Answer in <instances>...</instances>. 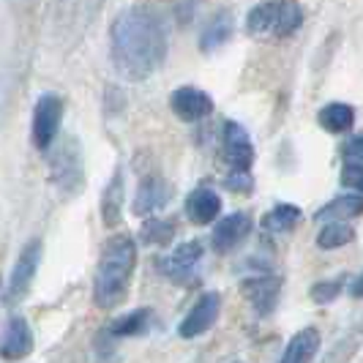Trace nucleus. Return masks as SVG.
Masks as SVG:
<instances>
[{
	"label": "nucleus",
	"mask_w": 363,
	"mask_h": 363,
	"mask_svg": "<svg viewBox=\"0 0 363 363\" xmlns=\"http://www.w3.org/2000/svg\"><path fill=\"white\" fill-rule=\"evenodd\" d=\"M221 147H224V162L230 164L233 172H249L252 169V164H255V145H252L249 131L240 123L230 121L224 126Z\"/></svg>",
	"instance_id": "7"
},
{
	"label": "nucleus",
	"mask_w": 363,
	"mask_h": 363,
	"mask_svg": "<svg viewBox=\"0 0 363 363\" xmlns=\"http://www.w3.org/2000/svg\"><path fill=\"white\" fill-rule=\"evenodd\" d=\"M298 221H301V208H295V205H290V202H281V205L271 208V211L262 216L259 227H262L265 233L279 235V233H290V230H295Z\"/></svg>",
	"instance_id": "18"
},
{
	"label": "nucleus",
	"mask_w": 363,
	"mask_h": 363,
	"mask_svg": "<svg viewBox=\"0 0 363 363\" xmlns=\"http://www.w3.org/2000/svg\"><path fill=\"white\" fill-rule=\"evenodd\" d=\"M60 121H63V101L52 96V93H44L33 107V143L38 150H50L60 131Z\"/></svg>",
	"instance_id": "5"
},
{
	"label": "nucleus",
	"mask_w": 363,
	"mask_h": 363,
	"mask_svg": "<svg viewBox=\"0 0 363 363\" xmlns=\"http://www.w3.org/2000/svg\"><path fill=\"white\" fill-rule=\"evenodd\" d=\"M134 265H137V246L131 235L109 238L93 276V301L99 309H115L118 303L126 301Z\"/></svg>",
	"instance_id": "2"
},
{
	"label": "nucleus",
	"mask_w": 363,
	"mask_h": 363,
	"mask_svg": "<svg viewBox=\"0 0 363 363\" xmlns=\"http://www.w3.org/2000/svg\"><path fill=\"white\" fill-rule=\"evenodd\" d=\"M350 292H352V298H363V273L355 279V284H352V290Z\"/></svg>",
	"instance_id": "28"
},
{
	"label": "nucleus",
	"mask_w": 363,
	"mask_h": 363,
	"mask_svg": "<svg viewBox=\"0 0 363 363\" xmlns=\"http://www.w3.org/2000/svg\"><path fill=\"white\" fill-rule=\"evenodd\" d=\"M200 262H202V243L200 240H189L181 243L172 255L159 259V273L167 276L169 281L178 284H194L200 276Z\"/></svg>",
	"instance_id": "4"
},
{
	"label": "nucleus",
	"mask_w": 363,
	"mask_h": 363,
	"mask_svg": "<svg viewBox=\"0 0 363 363\" xmlns=\"http://www.w3.org/2000/svg\"><path fill=\"white\" fill-rule=\"evenodd\" d=\"M317 121L330 134H345V131L355 126V109L350 107V104H342V101H333V104L320 109Z\"/></svg>",
	"instance_id": "17"
},
{
	"label": "nucleus",
	"mask_w": 363,
	"mask_h": 363,
	"mask_svg": "<svg viewBox=\"0 0 363 363\" xmlns=\"http://www.w3.org/2000/svg\"><path fill=\"white\" fill-rule=\"evenodd\" d=\"M355 240V230L345 224V221H330L323 227V233L317 235V246L320 249H339V246H347Z\"/></svg>",
	"instance_id": "22"
},
{
	"label": "nucleus",
	"mask_w": 363,
	"mask_h": 363,
	"mask_svg": "<svg viewBox=\"0 0 363 363\" xmlns=\"http://www.w3.org/2000/svg\"><path fill=\"white\" fill-rule=\"evenodd\" d=\"M345 159L352 164H363V137H355L345 145Z\"/></svg>",
	"instance_id": "26"
},
{
	"label": "nucleus",
	"mask_w": 363,
	"mask_h": 363,
	"mask_svg": "<svg viewBox=\"0 0 363 363\" xmlns=\"http://www.w3.org/2000/svg\"><path fill=\"white\" fill-rule=\"evenodd\" d=\"M33 350V330L25 317H11L0 336V358L3 361H22Z\"/></svg>",
	"instance_id": "12"
},
{
	"label": "nucleus",
	"mask_w": 363,
	"mask_h": 363,
	"mask_svg": "<svg viewBox=\"0 0 363 363\" xmlns=\"http://www.w3.org/2000/svg\"><path fill=\"white\" fill-rule=\"evenodd\" d=\"M358 216H363V194H345V197H336L328 205H323L317 213V221H345V218Z\"/></svg>",
	"instance_id": "16"
},
{
	"label": "nucleus",
	"mask_w": 363,
	"mask_h": 363,
	"mask_svg": "<svg viewBox=\"0 0 363 363\" xmlns=\"http://www.w3.org/2000/svg\"><path fill=\"white\" fill-rule=\"evenodd\" d=\"M121 211H123V172L118 169L112 175L109 186L104 189V197H101V218L107 227H115L121 221Z\"/></svg>",
	"instance_id": "19"
},
{
	"label": "nucleus",
	"mask_w": 363,
	"mask_h": 363,
	"mask_svg": "<svg viewBox=\"0 0 363 363\" xmlns=\"http://www.w3.org/2000/svg\"><path fill=\"white\" fill-rule=\"evenodd\" d=\"M240 292L246 295V301L252 303V309L262 317H268L276 303H279V292H281V279L273 276V273H265V276H249L243 284H240Z\"/></svg>",
	"instance_id": "10"
},
{
	"label": "nucleus",
	"mask_w": 363,
	"mask_h": 363,
	"mask_svg": "<svg viewBox=\"0 0 363 363\" xmlns=\"http://www.w3.org/2000/svg\"><path fill=\"white\" fill-rule=\"evenodd\" d=\"M109 52L121 77L147 79L167 57V25L162 14L145 6L121 11L109 28Z\"/></svg>",
	"instance_id": "1"
},
{
	"label": "nucleus",
	"mask_w": 363,
	"mask_h": 363,
	"mask_svg": "<svg viewBox=\"0 0 363 363\" xmlns=\"http://www.w3.org/2000/svg\"><path fill=\"white\" fill-rule=\"evenodd\" d=\"M169 194H172V191H169L167 181L159 178V175H150V178H145V181L140 183L131 211H134L137 216H147V213H153V211L164 208L167 200H169Z\"/></svg>",
	"instance_id": "13"
},
{
	"label": "nucleus",
	"mask_w": 363,
	"mask_h": 363,
	"mask_svg": "<svg viewBox=\"0 0 363 363\" xmlns=\"http://www.w3.org/2000/svg\"><path fill=\"white\" fill-rule=\"evenodd\" d=\"M252 227H255V221H252L249 213H243V211H238V213H230L227 218H221L216 227H213V235H211L213 252H218V255H230V252H235L238 246L252 235Z\"/></svg>",
	"instance_id": "8"
},
{
	"label": "nucleus",
	"mask_w": 363,
	"mask_h": 363,
	"mask_svg": "<svg viewBox=\"0 0 363 363\" xmlns=\"http://www.w3.org/2000/svg\"><path fill=\"white\" fill-rule=\"evenodd\" d=\"M169 107L172 112L186 121V123H194V121H202L213 112V99L208 96L200 88H191V85H183L178 91H172L169 96Z\"/></svg>",
	"instance_id": "11"
},
{
	"label": "nucleus",
	"mask_w": 363,
	"mask_h": 363,
	"mask_svg": "<svg viewBox=\"0 0 363 363\" xmlns=\"http://www.w3.org/2000/svg\"><path fill=\"white\" fill-rule=\"evenodd\" d=\"M221 213V197H218L213 189H194L189 197H186V216L191 218L194 224H213Z\"/></svg>",
	"instance_id": "14"
},
{
	"label": "nucleus",
	"mask_w": 363,
	"mask_h": 363,
	"mask_svg": "<svg viewBox=\"0 0 363 363\" xmlns=\"http://www.w3.org/2000/svg\"><path fill=\"white\" fill-rule=\"evenodd\" d=\"M227 186L230 189H235L240 194H249V189H252V178H249V172H235L233 178H227Z\"/></svg>",
	"instance_id": "27"
},
{
	"label": "nucleus",
	"mask_w": 363,
	"mask_h": 363,
	"mask_svg": "<svg viewBox=\"0 0 363 363\" xmlns=\"http://www.w3.org/2000/svg\"><path fill=\"white\" fill-rule=\"evenodd\" d=\"M172 233H175V227L169 221H164V218H147V224L143 227V240L164 246V243L172 240Z\"/></svg>",
	"instance_id": "23"
},
{
	"label": "nucleus",
	"mask_w": 363,
	"mask_h": 363,
	"mask_svg": "<svg viewBox=\"0 0 363 363\" xmlns=\"http://www.w3.org/2000/svg\"><path fill=\"white\" fill-rule=\"evenodd\" d=\"M218 311H221V295L218 292H205V295H200V301L189 309V314L183 317L178 333H181L183 339L202 336L205 330H211V328L216 325Z\"/></svg>",
	"instance_id": "9"
},
{
	"label": "nucleus",
	"mask_w": 363,
	"mask_h": 363,
	"mask_svg": "<svg viewBox=\"0 0 363 363\" xmlns=\"http://www.w3.org/2000/svg\"><path fill=\"white\" fill-rule=\"evenodd\" d=\"M342 186L363 194V164H347L345 169H342Z\"/></svg>",
	"instance_id": "25"
},
{
	"label": "nucleus",
	"mask_w": 363,
	"mask_h": 363,
	"mask_svg": "<svg viewBox=\"0 0 363 363\" xmlns=\"http://www.w3.org/2000/svg\"><path fill=\"white\" fill-rule=\"evenodd\" d=\"M233 36V17L227 14V11H218L216 17L208 22V28H205V33L200 38V47L202 52H213L218 50L221 44H227Z\"/></svg>",
	"instance_id": "20"
},
{
	"label": "nucleus",
	"mask_w": 363,
	"mask_h": 363,
	"mask_svg": "<svg viewBox=\"0 0 363 363\" xmlns=\"http://www.w3.org/2000/svg\"><path fill=\"white\" fill-rule=\"evenodd\" d=\"M345 287V281L342 279H330V281H320V284H314L309 290L311 301L314 303H330V301H336L339 298V292Z\"/></svg>",
	"instance_id": "24"
},
{
	"label": "nucleus",
	"mask_w": 363,
	"mask_h": 363,
	"mask_svg": "<svg viewBox=\"0 0 363 363\" xmlns=\"http://www.w3.org/2000/svg\"><path fill=\"white\" fill-rule=\"evenodd\" d=\"M303 22V9L295 0H268L259 3L246 17V30L252 36L284 38L292 36Z\"/></svg>",
	"instance_id": "3"
},
{
	"label": "nucleus",
	"mask_w": 363,
	"mask_h": 363,
	"mask_svg": "<svg viewBox=\"0 0 363 363\" xmlns=\"http://www.w3.org/2000/svg\"><path fill=\"white\" fill-rule=\"evenodd\" d=\"M150 320H153V311L150 309H137L126 314V317H121V320H115L112 325H109V336H118V339H123V336H140V333H145L147 328H150Z\"/></svg>",
	"instance_id": "21"
},
{
	"label": "nucleus",
	"mask_w": 363,
	"mask_h": 363,
	"mask_svg": "<svg viewBox=\"0 0 363 363\" xmlns=\"http://www.w3.org/2000/svg\"><path fill=\"white\" fill-rule=\"evenodd\" d=\"M317 350H320L317 328H303V330H298L290 339V345H287L279 363H311V358L317 355Z\"/></svg>",
	"instance_id": "15"
},
{
	"label": "nucleus",
	"mask_w": 363,
	"mask_h": 363,
	"mask_svg": "<svg viewBox=\"0 0 363 363\" xmlns=\"http://www.w3.org/2000/svg\"><path fill=\"white\" fill-rule=\"evenodd\" d=\"M38 259H41V240H28L25 249L19 252L11 279H9V292H6L9 303H17L28 295L30 284H33V276L38 271Z\"/></svg>",
	"instance_id": "6"
}]
</instances>
